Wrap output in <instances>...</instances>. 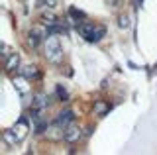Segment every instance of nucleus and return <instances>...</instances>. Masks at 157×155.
<instances>
[{"instance_id": "1", "label": "nucleus", "mask_w": 157, "mask_h": 155, "mask_svg": "<svg viewBox=\"0 0 157 155\" xmlns=\"http://www.w3.org/2000/svg\"><path fill=\"white\" fill-rule=\"evenodd\" d=\"M78 32H81V36L85 37L86 41H98L106 33V30L102 26H94V24H81V26H78Z\"/></svg>"}, {"instance_id": "2", "label": "nucleus", "mask_w": 157, "mask_h": 155, "mask_svg": "<svg viewBox=\"0 0 157 155\" xmlns=\"http://www.w3.org/2000/svg\"><path fill=\"white\" fill-rule=\"evenodd\" d=\"M71 122H73V112L71 110H63V112L57 116V120H55V124L59 126V128H65V126H69Z\"/></svg>"}, {"instance_id": "3", "label": "nucleus", "mask_w": 157, "mask_h": 155, "mask_svg": "<svg viewBox=\"0 0 157 155\" xmlns=\"http://www.w3.org/2000/svg\"><path fill=\"white\" fill-rule=\"evenodd\" d=\"M49 53H53L51 55V61H55L57 59V55H61V49H59V41L57 40H47V55Z\"/></svg>"}, {"instance_id": "4", "label": "nucleus", "mask_w": 157, "mask_h": 155, "mask_svg": "<svg viewBox=\"0 0 157 155\" xmlns=\"http://www.w3.org/2000/svg\"><path fill=\"white\" fill-rule=\"evenodd\" d=\"M78 135H81V132H78L77 128H71V130H69V132H67L65 135H63V138H65L67 142H77V139H78Z\"/></svg>"}, {"instance_id": "5", "label": "nucleus", "mask_w": 157, "mask_h": 155, "mask_svg": "<svg viewBox=\"0 0 157 155\" xmlns=\"http://www.w3.org/2000/svg\"><path fill=\"white\" fill-rule=\"evenodd\" d=\"M18 63H20L18 55H10L8 61H6V71H14V67H18Z\"/></svg>"}, {"instance_id": "6", "label": "nucleus", "mask_w": 157, "mask_h": 155, "mask_svg": "<svg viewBox=\"0 0 157 155\" xmlns=\"http://www.w3.org/2000/svg\"><path fill=\"white\" fill-rule=\"evenodd\" d=\"M24 77L26 79H36V77H39V73H37L36 67H26L24 69Z\"/></svg>"}, {"instance_id": "7", "label": "nucleus", "mask_w": 157, "mask_h": 155, "mask_svg": "<svg viewBox=\"0 0 157 155\" xmlns=\"http://www.w3.org/2000/svg\"><path fill=\"white\" fill-rule=\"evenodd\" d=\"M37 43H39V36H37L36 32H33V33H29V45H33V47H36Z\"/></svg>"}, {"instance_id": "8", "label": "nucleus", "mask_w": 157, "mask_h": 155, "mask_svg": "<svg viewBox=\"0 0 157 155\" xmlns=\"http://www.w3.org/2000/svg\"><path fill=\"white\" fill-rule=\"evenodd\" d=\"M39 2H41V4H47L49 8H55L57 6V0H39Z\"/></svg>"}, {"instance_id": "9", "label": "nucleus", "mask_w": 157, "mask_h": 155, "mask_svg": "<svg viewBox=\"0 0 157 155\" xmlns=\"http://www.w3.org/2000/svg\"><path fill=\"white\" fill-rule=\"evenodd\" d=\"M96 112H98V114H104V112H106V106L98 102V104H96Z\"/></svg>"}, {"instance_id": "10", "label": "nucleus", "mask_w": 157, "mask_h": 155, "mask_svg": "<svg viewBox=\"0 0 157 155\" xmlns=\"http://www.w3.org/2000/svg\"><path fill=\"white\" fill-rule=\"evenodd\" d=\"M59 96H61V98H67V93L63 89H59Z\"/></svg>"}]
</instances>
